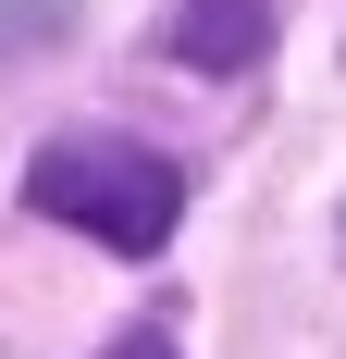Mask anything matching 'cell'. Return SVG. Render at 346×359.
Segmentation results:
<instances>
[{"label":"cell","instance_id":"3","mask_svg":"<svg viewBox=\"0 0 346 359\" xmlns=\"http://www.w3.org/2000/svg\"><path fill=\"white\" fill-rule=\"evenodd\" d=\"M99 359H173V334H161V323H137V334H111Z\"/></svg>","mask_w":346,"mask_h":359},{"label":"cell","instance_id":"2","mask_svg":"<svg viewBox=\"0 0 346 359\" xmlns=\"http://www.w3.org/2000/svg\"><path fill=\"white\" fill-rule=\"evenodd\" d=\"M260 37H272V13H260V0H186V13H173V62L235 74V62H260Z\"/></svg>","mask_w":346,"mask_h":359},{"label":"cell","instance_id":"1","mask_svg":"<svg viewBox=\"0 0 346 359\" xmlns=\"http://www.w3.org/2000/svg\"><path fill=\"white\" fill-rule=\"evenodd\" d=\"M25 211L74 223V236H99L124 260H148L186 223V174H173L161 149H137V137H50L25 161Z\"/></svg>","mask_w":346,"mask_h":359}]
</instances>
